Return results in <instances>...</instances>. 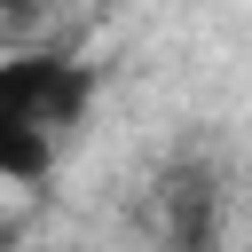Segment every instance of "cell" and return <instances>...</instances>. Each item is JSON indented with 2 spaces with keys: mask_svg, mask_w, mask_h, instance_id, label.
I'll use <instances>...</instances> for the list:
<instances>
[{
  "mask_svg": "<svg viewBox=\"0 0 252 252\" xmlns=\"http://www.w3.org/2000/svg\"><path fill=\"white\" fill-rule=\"evenodd\" d=\"M94 87H102V79H94V63L16 47V55L0 63V118H8V126H47V134H71V126H87Z\"/></svg>",
  "mask_w": 252,
  "mask_h": 252,
  "instance_id": "obj_2",
  "label": "cell"
},
{
  "mask_svg": "<svg viewBox=\"0 0 252 252\" xmlns=\"http://www.w3.org/2000/svg\"><path fill=\"white\" fill-rule=\"evenodd\" d=\"M55 142H63V134H47V126H8V118H0V173H8L16 189L47 181V165H55Z\"/></svg>",
  "mask_w": 252,
  "mask_h": 252,
  "instance_id": "obj_3",
  "label": "cell"
},
{
  "mask_svg": "<svg viewBox=\"0 0 252 252\" xmlns=\"http://www.w3.org/2000/svg\"><path fill=\"white\" fill-rule=\"evenodd\" d=\"M150 244L158 252H228V173L213 150H173L150 181Z\"/></svg>",
  "mask_w": 252,
  "mask_h": 252,
  "instance_id": "obj_1",
  "label": "cell"
}]
</instances>
